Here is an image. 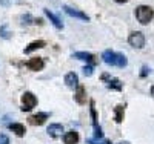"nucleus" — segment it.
<instances>
[{"label": "nucleus", "mask_w": 154, "mask_h": 144, "mask_svg": "<svg viewBox=\"0 0 154 144\" xmlns=\"http://www.w3.org/2000/svg\"><path fill=\"white\" fill-rule=\"evenodd\" d=\"M43 12H45V16L49 19V22L54 25V28H56V29H63V23H62V20L54 14V12H51L49 9H43Z\"/></svg>", "instance_id": "9b49d317"}, {"label": "nucleus", "mask_w": 154, "mask_h": 144, "mask_svg": "<svg viewBox=\"0 0 154 144\" xmlns=\"http://www.w3.org/2000/svg\"><path fill=\"white\" fill-rule=\"evenodd\" d=\"M128 43L136 49H142L145 46V35L140 31H133L130 35H128Z\"/></svg>", "instance_id": "20e7f679"}, {"label": "nucleus", "mask_w": 154, "mask_h": 144, "mask_svg": "<svg viewBox=\"0 0 154 144\" xmlns=\"http://www.w3.org/2000/svg\"><path fill=\"white\" fill-rule=\"evenodd\" d=\"M86 143L88 144H108V140H103V138H88Z\"/></svg>", "instance_id": "6ab92c4d"}, {"label": "nucleus", "mask_w": 154, "mask_h": 144, "mask_svg": "<svg viewBox=\"0 0 154 144\" xmlns=\"http://www.w3.org/2000/svg\"><path fill=\"white\" fill-rule=\"evenodd\" d=\"M46 132H48V135L51 138H59V137H62L63 132H65V129H63V126L59 124V123H53V124L48 126Z\"/></svg>", "instance_id": "9d476101"}, {"label": "nucleus", "mask_w": 154, "mask_h": 144, "mask_svg": "<svg viewBox=\"0 0 154 144\" xmlns=\"http://www.w3.org/2000/svg\"><path fill=\"white\" fill-rule=\"evenodd\" d=\"M72 58H77V60H82V61H86L93 66V64L97 63V57L94 54H91V52H83V51H79V52H74V54L71 55Z\"/></svg>", "instance_id": "6e6552de"}, {"label": "nucleus", "mask_w": 154, "mask_h": 144, "mask_svg": "<svg viewBox=\"0 0 154 144\" xmlns=\"http://www.w3.org/2000/svg\"><path fill=\"white\" fill-rule=\"evenodd\" d=\"M25 66L32 72H38V71H42L45 68V60L42 57H32L25 63Z\"/></svg>", "instance_id": "39448f33"}, {"label": "nucleus", "mask_w": 154, "mask_h": 144, "mask_svg": "<svg viewBox=\"0 0 154 144\" xmlns=\"http://www.w3.org/2000/svg\"><path fill=\"white\" fill-rule=\"evenodd\" d=\"M102 60H103L106 64H109V66H117V68H126V64H128V58H126L125 54L111 51V49L103 51Z\"/></svg>", "instance_id": "f257e3e1"}, {"label": "nucleus", "mask_w": 154, "mask_h": 144, "mask_svg": "<svg viewBox=\"0 0 154 144\" xmlns=\"http://www.w3.org/2000/svg\"><path fill=\"white\" fill-rule=\"evenodd\" d=\"M37 106V97L32 92H23L22 95V110L29 112Z\"/></svg>", "instance_id": "7ed1b4c3"}, {"label": "nucleus", "mask_w": 154, "mask_h": 144, "mask_svg": "<svg viewBox=\"0 0 154 144\" xmlns=\"http://www.w3.org/2000/svg\"><path fill=\"white\" fill-rule=\"evenodd\" d=\"M136 19L140 25H148L154 19V9L148 5H139L136 8Z\"/></svg>", "instance_id": "f03ea898"}, {"label": "nucleus", "mask_w": 154, "mask_h": 144, "mask_svg": "<svg viewBox=\"0 0 154 144\" xmlns=\"http://www.w3.org/2000/svg\"><path fill=\"white\" fill-rule=\"evenodd\" d=\"M114 2H116V3H120V5H122V3H126L128 0H114Z\"/></svg>", "instance_id": "b1692460"}, {"label": "nucleus", "mask_w": 154, "mask_h": 144, "mask_svg": "<svg viewBox=\"0 0 154 144\" xmlns=\"http://www.w3.org/2000/svg\"><path fill=\"white\" fill-rule=\"evenodd\" d=\"M48 118H49V113H46V112H38V113L29 116L28 123L32 124V126H42V124H45V121H46Z\"/></svg>", "instance_id": "1a4fd4ad"}, {"label": "nucleus", "mask_w": 154, "mask_h": 144, "mask_svg": "<svg viewBox=\"0 0 154 144\" xmlns=\"http://www.w3.org/2000/svg\"><path fill=\"white\" fill-rule=\"evenodd\" d=\"M114 112H116V116H114L116 123H117V124H120V123L123 121V112H125V107L122 106V104H119V106H116Z\"/></svg>", "instance_id": "f3484780"}, {"label": "nucleus", "mask_w": 154, "mask_h": 144, "mask_svg": "<svg viewBox=\"0 0 154 144\" xmlns=\"http://www.w3.org/2000/svg\"><path fill=\"white\" fill-rule=\"evenodd\" d=\"M151 95L154 97V86H151Z\"/></svg>", "instance_id": "393cba45"}, {"label": "nucleus", "mask_w": 154, "mask_h": 144, "mask_svg": "<svg viewBox=\"0 0 154 144\" xmlns=\"http://www.w3.org/2000/svg\"><path fill=\"white\" fill-rule=\"evenodd\" d=\"M149 74H151V69H149L148 66H142V72H140V77L145 78V77L149 75Z\"/></svg>", "instance_id": "4be33fe9"}, {"label": "nucleus", "mask_w": 154, "mask_h": 144, "mask_svg": "<svg viewBox=\"0 0 154 144\" xmlns=\"http://www.w3.org/2000/svg\"><path fill=\"white\" fill-rule=\"evenodd\" d=\"M45 46H46V42H45V40H34V42H31L26 48L23 49V52H25V54H31L32 51L42 49V48H45Z\"/></svg>", "instance_id": "2eb2a0df"}, {"label": "nucleus", "mask_w": 154, "mask_h": 144, "mask_svg": "<svg viewBox=\"0 0 154 144\" xmlns=\"http://www.w3.org/2000/svg\"><path fill=\"white\" fill-rule=\"evenodd\" d=\"M102 80L106 81L108 89H112V90H122L123 89V83L119 80V78H114V77H109L108 74H103L102 75Z\"/></svg>", "instance_id": "0eeeda50"}, {"label": "nucleus", "mask_w": 154, "mask_h": 144, "mask_svg": "<svg viewBox=\"0 0 154 144\" xmlns=\"http://www.w3.org/2000/svg\"><path fill=\"white\" fill-rule=\"evenodd\" d=\"M120 144H128V143H120Z\"/></svg>", "instance_id": "a878e982"}, {"label": "nucleus", "mask_w": 154, "mask_h": 144, "mask_svg": "<svg viewBox=\"0 0 154 144\" xmlns=\"http://www.w3.org/2000/svg\"><path fill=\"white\" fill-rule=\"evenodd\" d=\"M62 9L65 11L69 17L79 19V20H83V22H89V16H86L85 12H83V11H80V9H74V8H71V6H68V5H63V6H62Z\"/></svg>", "instance_id": "423d86ee"}, {"label": "nucleus", "mask_w": 154, "mask_h": 144, "mask_svg": "<svg viewBox=\"0 0 154 144\" xmlns=\"http://www.w3.org/2000/svg\"><path fill=\"white\" fill-rule=\"evenodd\" d=\"M74 100L79 104H85L86 103V89L85 86H77L75 87V94H74Z\"/></svg>", "instance_id": "f8f14e48"}, {"label": "nucleus", "mask_w": 154, "mask_h": 144, "mask_svg": "<svg viewBox=\"0 0 154 144\" xmlns=\"http://www.w3.org/2000/svg\"><path fill=\"white\" fill-rule=\"evenodd\" d=\"M22 20H23V23H25V25L35 23V19H32V17H31V14H25V16H22Z\"/></svg>", "instance_id": "aec40b11"}, {"label": "nucleus", "mask_w": 154, "mask_h": 144, "mask_svg": "<svg viewBox=\"0 0 154 144\" xmlns=\"http://www.w3.org/2000/svg\"><path fill=\"white\" fill-rule=\"evenodd\" d=\"M83 74H85L86 77H91V75H93V66H91V64H88V66L83 68Z\"/></svg>", "instance_id": "412c9836"}, {"label": "nucleus", "mask_w": 154, "mask_h": 144, "mask_svg": "<svg viewBox=\"0 0 154 144\" xmlns=\"http://www.w3.org/2000/svg\"><path fill=\"white\" fill-rule=\"evenodd\" d=\"M0 144H9V138L5 134H0Z\"/></svg>", "instance_id": "5701e85b"}, {"label": "nucleus", "mask_w": 154, "mask_h": 144, "mask_svg": "<svg viewBox=\"0 0 154 144\" xmlns=\"http://www.w3.org/2000/svg\"><path fill=\"white\" fill-rule=\"evenodd\" d=\"M0 37H2V38H6V40H8V38H11V32L8 31V26H6V25H2V26H0Z\"/></svg>", "instance_id": "a211bd4d"}, {"label": "nucleus", "mask_w": 154, "mask_h": 144, "mask_svg": "<svg viewBox=\"0 0 154 144\" xmlns=\"http://www.w3.org/2000/svg\"><path fill=\"white\" fill-rule=\"evenodd\" d=\"M79 140H80L79 132H75V130H68V132L63 135V143L65 144H77Z\"/></svg>", "instance_id": "ddd939ff"}, {"label": "nucleus", "mask_w": 154, "mask_h": 144, "mask_svg": "<svg viewBox=\"0 0 154 144\" xmlns=\"http://www.w3.org/2000/svg\"><path fill=\"white\" fill-rule=\"evenodd\" d=\"M9 130H12L17 137H25V132H26V129H25V126L22 123H11L9 126Z\"/></svg>", "instance_id": "dca6fc26"}, {"label": "nucleus", "mask_w": 154, "mask_h": 144, "mask_svg": "<svg viewBox=\"0 0 154 144\" xmlns=\"http://www.w3.org/2000/svg\"><path fill=\"white\" fill-rule=\"evenodd\" d=\"M65 84L68 87H71V89L77 87L79 86V75H77L75 72H68L65 75Z\"/></svg>", "instance_id": "4468645a"}]
</instances>
